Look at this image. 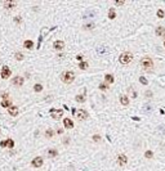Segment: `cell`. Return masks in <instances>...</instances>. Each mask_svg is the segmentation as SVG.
<instances>
[{"label":"cell","mask_w":165,"mask_h":171,"mask_svg":"<svg viewBox=\"0 0 165 171\" xmlns=\"http://www.w3.org/2000/svg\"><path fill=\"white\" fill-rule=\"evenodd\" d=\"M141 66L144 71H151L153 68V61L150 57H143L141 59Z\"/></svg>","instance_id":"obj_1"},{"label":"cell","mask_w":165,"mask_h":171,"mask_svg":"<svg viewBox=\"0 0 165 171\" xmlns=\"http://www.w3.org/2000/svg\"><path fill=\"white\" fill-rule=\"evenodd\" d=\"M61 80H62V82H65V84H71L75 80V72H72V71L63 72L61 75Z\"/></svg>","instance_id":"obj_2"},{"label":"cell","mask_w":165,"mask_h":171,"mask_svg":"<svg viewBox=\"0 0 165 171\" xmlns=\"http://www.w3.org/2000/svg\"><path fill=\"white\" fill-rule=\"evenodd\" d=\"M119 61H120L121 64H129V63L133 61V54L129 53V51H124V53L120 54Z\"/></svg>","instance_id":"obj_3"},{"label":"cell","mask_w":165,"mask_h":171,"mask_svg":"<svg viewBox=\"0 0 165 171\" xmlns=\"http://www.w3.org/2000/svg\"><path fill=\"white\" fill-rule=\"evenodd\" d=\"M72 114L77 118V120H80V121L87 120V118H88V112H87V111H84V109H75V108H72Z\"/></svg>","instance_id":"obj_4"},{"label":"cell","mask_w":165,"mask_h":171,"mask_svg":"<svg viewBox=\"0 0 165 171\" xmlns=\"http://www.w3.org/2000/svg\"><path fill=\"white\" fill-rule=\"evenodd\" d=\"M63 114V109H50V116L54 120H59Z\"/></svg>","instance_id":"obj_5"},{"label":"cell","mask_w":165,"mask_h":171,"mask_svg":"<svg viewBox=\"0 0 165 171\" xmlns=\"http://www.w3.org/2000/svg\"><path fill=\"white\" fill-rule=\"evenodd\" d=\"M10 68L8 66H4L1 68V72H0V76H1V79H8V77H10Z\"/></svg>","instance_id":"obj_6"},{"label":"cell","mask_w":165,"mask_h":171,"mask_svg":"<svg viewBox=\"0 0 165 171\" xmlns=\"http://www.w3.org/2000/svg\"><path fill=\"white\" fill-rule=\"evenodd\" d=\"M23 82H25V80L22 79L21 76H14L12 79V84L14 85V86H22Z\"/></svg>","instance_id":"obj_7"},{"label":"cell","mask_w":165,"mask_h":171,"mask_svg":"<svg viewBox=\"0 0 165 171\" xmlns=\"http://www.w3.org/2000/svg\"><path fill=\"white\" fill-rule=\"evenodd\" d=\"M43 163H44V161H43V158H41V157H35L31 161L32 167H41V166H43Z\"/></svg>","instance_id":"obj_8"},{"label":"cell","mask_w":165,"mask_h":171,"mask_svg":"<svg viewBox=\"0 0 165 171\" xmlns=\"http://www.w3.org/2000/svg\"><path fill=\"white\" fill-rule=\"evenodd\" d=\"M117 163L120 166H125L128 163V157L125 154H119L117 156Z\"/></svg>","instance_id":"obj_9"},{"label":"cell","mask_w":165,"mask_h":171,"mask_svg":"<svg viewBox=\"0 0 165 171\" xmlns=\"http://www.w3.org/2000/svg\"><path fill=\"white\" fill-rule=\"evenodd\" d=\"M53 48H54L55 50H62L63 48H65V43H63L62 40H57V41H54Z\"/></svg>","instance_id":"obj_10"},{"label":"cell","mask_w":165,"mask_h":171,"mask_svg":"<svg viewBox=\"0 0 165 171\" xmlns=\"http://www.w3.org/2000/svg\"><path fill=\"white\" fill-rule=\"evenodd\" d=\"M8 113L10 114V116H17L18 114V107L17 106H12V107H9L8 108Z\"/></svg>","instance_id":"obj_11"},{"label":"cell","mask_w":165,"mask_h":171,"mask_svg":"<svg viewBox=\"0 0 165 171\" xmlns=\"http://www.w3.org/2000/svg\"><path fill=\"white\" fill-rule=\"evenodd\" d=\"M155 33H156V36H160V38H163L164 33H165V27H163V26H159V27H156Z\"/></svg>","instance_id":"obj_12"},{"label":"cell","mask_w":165,"mask_h":171,"mask_svg":"<svg viewBox=\"0 0 165 171\" xmlns=\"http://www.w3.org/2000/svg\"><path fill=\"white\" fill-rule=\"evenodd\" d=\"M63 124H65L66 129H72L74 127V122L71 118H65V120H63Z\"/></svg>","instance_id":"obj_13"},{"label":"cell","mask_w":165,"mask_h":171,"mask_svg":"<svg viewBox=\"0 0 165 171\" xmlns=\"http://www.w3.org/2000/svg\"><path fill=\"white\" fill-rule=\"evenodd\" d=\"M120 103H121L123 106H128L129 104V96L121 95V96H120Z\"/></svg>","instance_id":"obj_14"},{"label":"cell","mask_w":165,"mask_h":171,"mask_svg":"<svg viewBox=\"0 0 165 171\" xmlns=\"http://www.w3.org/2000/svg\"><path fill=\"white\" fill-rule=\"evenodd\" d=\"M104 81H106L107 84H112L115 81V79H114V76L112 75H110V73H107L106 76H104Z\"/></svg>","instance_id":"obj_15"},{"label":"cell","mask_w":165,"mask_h":171,"mask_svg":"<svg viewBox=\"0 0 165 171\" xmlns=\"http://www.w3.org/2000/svg\"><path fill=\"white\" fill-rule=\"evenodd\" d=\"M23 48H26V49H32V48H34V43L31 41V40H26V41L23 43Z\"/></svg>","instance_id":"obj_16"},{"label":"cell","mask_w":165,"mask_h":171,"mask_svg":"<svg viewBox=\"0 0 165 171\" xmlns=\"http://www.w3.org/2000/svg\"><path fill=\"white\" fill-rule=\"evenodd\" d=\"M1 107H4V108H9V107H12V103H10V99H5L1 102Z\"/></svg>","instance_id":"obj_17"},{"label":"cell","mask_w":165,"mask_h":171,"mask_svg":"<svg viewBox=\"0 0 165 171\" xmlns=\"http://www.w3.org/2000/svg\"><path fill=\"white\" fill-rule=\"evenodd\" d=\"M4 5H5V8H7V9H12V8H14L16 3H14V1H5V3H4Z\"/></svg>","instance_id":"obj_18"},{"label":"cell","mask_w":165,"mask_h":171,"mask_svg":"<svg viewBox=\"0 0 165 171\" xmlns=\"http://www.w3.org/2000/svg\"><path fill=\"white\" fill-rule=\"evenodd\" d=\"M115 17H116V12H115L114 8H111L110 10H108V18H110V19H114Z\"/></svg>","instance_id":"obj_19"},{"label":"cell","mask_w":165,"mask_h":171,"mask_svg":"<svg viewBox=\"0 0 165 171\" xmlns=\"http://www.w3.org/2000/svg\"><path fill=\"white\" fill-rule=\"evenodd\" d=\"M54 135V131L52 129H48L45 130V138H52V136Z\"/></svg>","instance_id":"obj_20"},{"label":"cell","mask_w":165,"mask_h":171,"mask_svg":"<svg viewBox=\"0 0 165 171\" xmlns=\"http://www.w3.org/2000/svg\"><path fill=\"white\" fill-rule=\"evenodd\" d=\"M34 90H35L36 93H40L41 90H43V85H40V84H35V85H34Z\"/></svg>","instance_id":"obj_21"},{"label":"cell","mask_w":165,"mask_h":171,"mask_svg":"<svg viewBox=\"0 0 165 171\" xmlns=\"http://www.w3.org/2000/svg\"><path fill=\"white\" fill-rule=\"evenodd\" d=\"M75 99H76V102H79V103H84L85 102V98H84V95H76L75 96Z\"/></svg>","instance_id":"obj_22"},{"label":"cell","mask_w":165,"mask_h":171,"mask_svg":"<svg viewBox=\"0 0 165 171\" xmlns=\"http://www.w3.org/2000/svg\"><path fill=\"white\" fill-rule=\"evenodd\" d=\"M57 154H58V152L55 149H49L48 151V156H49V157H55Z\"/></svg>","instance_id":"obj_23"},{"label":"cell","mask_w":165,"mask_h":171,"mask_svg":"<svg viewBox=\"0 0 165 171\" xmlns=\"http://www.w3.org/2000/svg\"><path fill=\"white\" fill-rule=\"evenodd\" d=\"M156 14H157V17H159V18H164V17H165V12H164L163 9H159Z\"/></svg>","instance_id":"obj_24"},{"label":"cell","mask_w":165,"mask_h":171,"mask_svg":"<svg viewBox=\"0 0 165 171\" xmlns=\"http://www.w3.org/2000/svg\"><path fill=\"white\" fill-rule=\"evenodd\" d=\"M79 67H80L81 70H87V68H88V63L82 61V62H80V64H79Z\"/></svg>","instance_id":"obj_25"},{"label":"cell","mask_w":165,"mask_h":171,"mask_svg":"<svg viewBox=\"0 0 165 171\" xmlns=\"http://www.w3.org/2000/svg\"><path fill=\"white\" fill-rule=\"evenodd\" d=\"M128 90H129V93H130V96H132V98H136V96H137V93L134 91V89H133V88H129Z\"/></svg>","instance_id":"obj_26"},{"label":"cell","mask_w":165,"mask_h":171,"mask_svg":"<svg viewBox=\"0 0 165 171\" xmlns=\"http://www.w3.org/2000/svg\"><path fill=\"white\" fill-rule=\"evenodd\" d=\"M99 89H101V90H102V91H106L107 90V89H108V86H107V84H99Z\"/></svg>","instance_id":"obj_27"},{"label":"cell","mask_w":165,"mask_h":171,"mask_svg":"<svg viewBox=\"0 0 165 171\" xmlns=\"http://www.w3.org/2000/svg\"><path fill=\"white\" fill-rule=\"evenodd\" d=\"M144 157H146V158H152V157H153V153H152L151 151H147V152L144 153Z\"/></svg>","instance_id":"obj_28"},{"label":"cell","mask_w":165,"mask_h":171,"mask_svg":"<svg viewBox=\"0 0 165 171\" xmlns=\"http://www.w3.org/2000/svg\"><path fill=\"white\" fill-rule=\"evenodd\" d=\"M14 57H16L17 61H22V59H23V54H22V53H16Z\"/></svg>","instance_id":"obj_29"},{"label":"cell","mask_w":165,"mask_h":171,"mask_svg":"<svg viewBox=\"0 0 165 171\" xmlns=\"http://www.w3.org/2000/svg\"><path fill=\"white\" fill-rule=\"evenodd\" d=\"M8 142H9V139H5V140H3V142L0 143V147H1V148L7 147V146H8Z\"/></svg>","instance_id":"obj_30"},{"label":"cell","mask_w":165,"mask_h":171,"mask_svg":"<svg viewBox=\"0 0 165 171\" xmlns=\"http://www.w3.org/2000/svg\"><path fill=\"white\" fill-rule=\"evenodd\" d=\"M139 81H141V82H142V84H143V85H147V84H148V81H147V80H146V79H144V77H141V79H139Z\"/></svg>","instance_id":"obj_31"},{"label":"cell","mask_w":165,"mask_h":171,"mask_svg":"<svg viewBox=\"0 0 165 171\" xmlns=\"http://www.w3.org/2000/svg\"><path fill=\"white\" fill-rule=\"evenodd\" d=\"M8 147H9V148H13V147H14V142H13L12 139H9V142H8Z\"/></svg>","instance_id":"obj_32"},{"label":"cell","mask_w":165,"mask_h":171,"mask_svg":"<svg viewBox=\"0 0 165 171\" xmlns=\"http://www.w3.org/2000/svg\"><path fill=\"white\" fill-rule=\"evenodd\" d=\"M93 140H94V142H99V140H101V136H99V135H93Z\"/></svg>","instance_id":"obj_33"},{"label":"cell","mask_w":165,"mask_h":171,"mask_svg":"<svg viewBox=\"0 0 165 171\" xmlns=\"http://www.w3.org/2000/svg\"><path fill=\"white\" fill-rule=\"evenodd\" d=\"M124 3L125 1H123V0H117V1H115V4L116 5H124Z\"/></svg>","instance_id":"obj_34"},{"label":"cell","mask_w":165,"mask_h":171,"mask_svg":"<svg viewBox=\"0 0 165 171\" xmlns=\"http://www.w3.org/2000/svg\"><path fill=\"white\" fill-rule=\"evenodd\" d=\"M1 96L4 98V100H5V99H9V95L7 94V93H4V94H1Z\"/></svg>","instance_id":"obj_35"},{"label":"cell","mask_w":165,"mask_h":171,"mask_svg":"<svg viewBox=\"0 0 165 171\" xmlns=\"http://www.w3.org/2000/svg\"><path fill=\"white\" fill-rule=\"evenodd\" d=\"M14 21H16V22H18V23H20V22H22V19H21L20 17H16V18H14Z\"/></svg>","instance_id":"obj_36"},{"label":"cell","mask_w":165,"mask_h":171,"mask_svg":"<svg viewBox=\"0 0 165 171\" xmlns=\"http://www.w3.org/2000/svg\"><path fill=\"white\" fill-rule=\"evenodd\" d=\"M76 59H77V61H80V62H82V55H77Z\"/></svg>","instance_id":"obj_37"},{"label":"cell","mask_w":165,"mask_h":171,"mask_svg":"<svg viewBox=\"0 0 165 171\" xmlns=\"http://www.w3.org/2000/svg\"><path fill=\"white\" fill-rule=\"evenodd\" d=\"M164 46H165V41H164Z\"/></svg>","instance_id":"obj_38"}]
</instances>
